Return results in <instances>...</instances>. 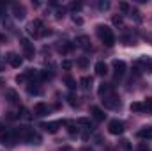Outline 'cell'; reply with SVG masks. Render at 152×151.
<instances>
[{
	"label": "cell",
	"instance_id": "6da1fadb",
	"mask_svg": "<svg viewBox=\"0 0 152 151\" xmlns=\"http://www.w3.org/2000/svg\"><path fill=\"white\" fill-rule=\"evenodd\" d=\"M14 132H16V137L20 141H25L28 144H41V137H39L30 126H18Z\"/></svg>",
	"mask_w": 152,
	"mask_h": 151
},
{
	"label": "cell",
	"instance_id": "7a4b0ae2",
	"mask_svg": "<svg viewBox=\"0 0 152 151\" xmlns=\"http://www.w3.org/2000/svg\"><path fill=\"white\" fill-rule=\"evenodd\" d=\"M27 32H28L32 38H42V36H50V34H51V30L46 29L41 20H34V21L27 27Z\"/></svg>",
	"mask_w": 152,
	"mask_h": 151
},
{
	"label": "cell",
	"instance_id": "3957f363",
	"mask_svg": "<svg viewBox=\"0 0 152 151\" xmlns=\"http://www.w3.org/2000/svg\"><path fill=\"white\" fill-rule=\"evenodd\" d=\"M96 32H97L99 39L103 41V44H106V46H113L115 44V36H113V32H112L110 27H106V25H97V27H96Z\"/></svg>",
	"mask_w": 152,
	"mask_h": 151
},
{
	"label": "cell",
	"instance_id": "277c9868",
	"mask_svg": "<svg viewBox=\"0 0 152 151\" xmlns=\"http://www.w3.org/2000/svg\"><path fill=\"white\" fill-rule=\"evenodd\" d=\"M16 142H18V137H16L14 130H5V132L0 133V144H4L7 148H12Z\"/></svg>",
	"mask_w": 152,
	"mask_h": 151
},
{
	"label": "cell",
	"instance_id": "5b68a950",
	"mask_svg": "<svg viewBox=\"0 0 152 151\" xmlns=\"http://www.w3.org/2000/svg\"><path fill=\"white\" fill-rule=\"evenodd\" d=\"M101 101H103V105L106 107V109H112V110H117V109H120V100H118V96L117 94H110V96H104V98H101Z\"/></svg>",
	"mask_w": 152,
	"mask_h": 151
},
{
	"label": "cell",
	"instance_id": "8992f818",
	"mask_svg": "<svg viewBox=\"0 0 152 151\" xmlns=\"http://www.w3.org/2000/svg\"><path fill=\"white\" fill-rule=\"evenodd\" d=\"M108 132H110L112 135H120V133H124V123L118 121V119H112V121L108 123Z\"/></svg>",
	"mask_w": 152,
	"mask_h": 151
},
{
	"label": "cell",
	"instance_id": "52a82bcc",
	"mask_svg": "<svg viewBox=\"0 0 152 151\" xmlns=\"http://www.w3.org/2000/svg\"><path fill=\"white\" fill-rule=\"evenodd\" d=\"M112 66H113L115 80H120L122 76L126 75V62H124V61H113V62H112Z\"/></svg>",
	"mask_w": 152,
	"mask_h": 151
},
{
	"label": "cell",
	"instance_id": "ba28073f",
	"mask_svg": "<svg viewBox=\"0 0 152 151\" xmlns=\"http://www.w3.org/2000/svg\"><path fill=\"white\" fill-rule=\"evenodd\" d=\"M20 43H21V48H23L25 57H27V59H34V53H36V52H34V44H32L27 38H23Z\"/></svg>",
	"mask_w": 152,
	"mask_h": 151
},
{
	"label": "cell",
	"instance_id": "9c48e42d",
	"mask_svg": "<svg viewBox=\"0 0 152 151\" xmlns=\"http://www.w3.org/2000/svg\"><path fill=\"white\" fill-rule=\"evenodd\" d=\"M60 126H62V121H50V123H42L41 124V128L44 132H48V133H57Z\"/></svg>",
	"mask_w": 152,
	"mask_h": 151
},
{
	"label": "cell",
	"instance_id": "30bf717a",
	"mask_svg": "<svg viewBox=\"0 0 152 151\" xmlns=\"http://www.w3.org/2000/svg\"><path fill=\"white\" fill-rule=\"evenodd\" d=\"M5 61H7V62H9V64L12 66V68H20V66H21V62H23V61H21V57H20L18 53H14V52L7 53Z\"/></svg>",
	"mask_w": 152,
	"mask_h": 151
},
{
	"label": "cell",
	"instance_id": "8fae6325",
	"mask_svg": "<svg viewBox=\"0 0 152 151\" xmlns=\"http://www.w3.org/2000/svg\"><path fill=\"white\" fill-rule=\"evenodd\" d=\"M97 93H99V96L101 98H104V96H110V94H113L115 89L112 84H101L99 85V89H97Z\"/></svg>",
	"mask_w": 152,
	"mask_h": 151
},
{
	"label": "cell",
	"instance_id": "7c38bea8",
	"mask_svg": "<svg viewBox=\"0 0 152 151\" xmlns=\"http://www.w3.org/2000/svg\"><path fill=\"white\" fill-rule=\"evenodd\" d=\"M12 14H14V18L16 20H23L25 18V14H27V11H25V7L23 5H20V4H12Z\"/></svg>",
	"mask_w": 152,
	"mask_h": 151
},
{
	"label": "cell",
	"instance_id": "4fadbf2b",
	"mask_svg": "<svg viewBox=\"0 0 152 151\" xmlns=\"http://www.w3.org/2000/svg\"><path fill=\"white\" fill-rule=\"evenodd\" d=\"M5 100H7L11 105H18V103H20V96H18V93H16L14 89H7V91H5Z\"/></svg>",
	"mask_w": 152,
	"mask_h": 151
},
{
	"label": "cell",
	"instance_id": "5bb4252c",
	"mask_svg": "<svg viewBox=\"0 0 152 151\" xmlns=\"http://www.w3.org/2000/svg\"><path fill=\"white\" fill-rule=\"evenodd\" d=\"M34 114H36V115H39V117H42V115H48V114H50V107H48L46 103L39 101L37 105L34 107Z\"/></svg>",
	"mask_w": 152,
	"mask_h": 151
},
{
	"label": "cell",
	"instance_id": "9a60e30c",
	"mask_svg": "<svg viewBox=\"0 0 152 151\" xmlns=\"http://www.w3.org/2000/svg\"><path fill=\"white\" fill-rule=\"evenodd\" d=\"M90 114H92V117L96 121H104V117H106V114L103 112L99 107H90Z\"/></svg>",
	"mask_w": 152,
	"mask_h": 151
},
{
	"label": "cell",
	"instance_id": "2e32d148",
	"mask_svg": "<svg viewBox=\"0 0 152 151\" xmlns=\"http://www.w3.org/2000/svg\"><path fill=\"white\" fill-rule=\"evenodd\" d=\"M96 75L99 76H104L106 73H108V66H106V62H103V61H99V62H96Z\"/></svg>",
	"mask_w": 152,
	"mask_h": 151
},
{
	"label": "cell",
	"instance_id": "e0dca14e",
	"mask_svg": "<svg viewBox=\"0 0 152 151\" xmlns=\"http://www.w3.org/2000/svg\"><path fill=\"white\" fill-rule=\"evenodd\" d=\"M76 44H78L80 48L90 50V39L87 38V36H78V38H76Z\"/></svg>",
	"mask_w": 152,
	"mask_h": 151
},
{
	"label": "cell",
	"instance_id": "ac0fdd59",
	"mask_svg": "<svg viewBox=\"0 0 152 151\" xmlns=\"http://www.w3.org/2000/svg\"><path fill=\"white\" fill-rule=\"evenodd\" d=\"M138 137H140V139H143V141L152 139V126H143V128L138 132Z\"/></svg>",
	"mask_w": 152,
	"mask_h": 151
},
{
	"label": "cell",
	"instance_id": "d6986e66",
	"mask_svg": "<svg viewBox=\"0 0 152 151\" xmlns=\"http://www.w3.org/2000/svg\"><path fill=\"white\" fill-rule=\"evenodd\" d=\"M27 91H28V94H36V96H39L42 91H41V87L37 85V82H28L27 84Z\"/></svg>",
	"mask_w": 152,
	"mask_h": 151
},
{
	"label": "cell",
	"instance_id": "ffe728a7",
	"mask_svg": "<svg viewBox=\"0 0 152 151\" xmlns=\"http://www.w3.org/2000/svg\"><path fill=\"white\" fill-rule=\"evenodd\" d=\"M138 64L143 68V71H152V57H142Z\"/></svg>",
	"mask_w": 152,
	"mask_h": 151
},
{
	"label": "cell",
	"instance_id": "44dd1931",
	"mask_svg": "<svg viewBox=\"0 0 152 151\" xmlns=\"http://www.w3.org/2000/svg\"><path fill=\"white\" fill-rule=\"evenodd\" d=\"M64 124H67V132L71 133V135H78L80 133V128H78V124L73 123V121H62Z\"/></svg>",
	"mask_w": 152,
	"mask_h": 151
},
{
	"label": "cell",
	"instance_id": "7402d4cb",
	"mask_svg": "<svg viewBox=\"0 0 152 151\" xmlns=\"http://www.w3.org/2000/svg\"><path fill=\"white\" fill-rule=\"evenodd\" d=\"M80 85H81L83 91H88L90 85H92V76H83V78L80 80Z\"/></svg>",
	"mask_w": 152,
	"mask_h": 151
},
{
	"label": "cell",
	"instance_id": "603a6c76",
	"mask_svg": "<svg viewBox=\"0 0 152 151\" xmlns=\"http://www.w3.org/2000/svg\"><path fill=\"white\" fill-rule=\"evenodd\" d=\"M129 109H131V112H145L143 103H138V101H133V103L129 105Z\"/></svg>",
	"mask_w": 152,
	"mask_h": 151
},
{
	"label": "cell",
	"instance_id": "cb8c5ba5",
	"mask_svg": "<svg viewBox=\"0 0 152 151\" xmlns=\"http://www.w3.org/2000/svg\"><path fill=\"white\" fill-rule=\"evenodd\" d=\"M73 48H75V44H73V43H64L58 50H60L62 53H69V52H73Z\"/></svg>",
	"mask_w": 152,
	"mask_h": 151
},
{
	"label": "cell",
	"instance_id": "d4e9b609",
	"mask_svg": "<svg viewBox=\"0 0 152 151\" xmlns=\"http://www.w3.org/2000/svg\"><path fill=\"white\" fill-rule=\"evenodd\" d=\"M76 124L87 126L88 130H92V128H94V126H92V123H90V119H87V117H81V119H78V121H76Z\"/></svg>",
	"mask_w": 152,
	"mask_h": 151
},
{
	"label": "cell",
	"instance_id": "484cf974",
	"mask_svg": "<svg viewBox=\"0 0 152 151\" xmlns=\"http://www.w3.org/2000/svg\"><path fill=\"white\" fill-rule=\"evenodd\" d=\"M64 82H66V85H67V87H69V89H76V80L75 78H73V76H66V78H64Z\"/></svg>",
	"mask_w": 152,
	"mask_h": 151
},
{
	"label": "cell",
	"instance_id": "4316f807",
	"mask_svg": "<svg viewBox=\"0 0 152 151\" xmlns=\"http://www.w3.org/2000/svg\"><path fill=\"white\" fill-rule=\"evenodd\" d=\"M16 82H18V84H28V76H27V71H23L21 75L16 76Z\"/></svg>",
	"mask_w": 152,
	"mask_h": 151
},
{
	"label": "cell",
	"instance_id": "83f0119b",
	"mask_svg": "<svg viewBox=\"0 0 152 151\" xmlns=\"http://www.w3.org/2000/svg\"><path fill=\"white\" fill-rule=\"evenodd\" d=\"M120 150H122V151H133V150H131V142H129V141H126V139H124V141H120Z\"/></svg>",
	"mask_w": 152,
	"mask_h": 151
},
{
	"label": "cell",
	"instance_id": "f1b7e54d",
	"mask_svg": "<svg viewBox=\"0 0 152 151\" xmlns=\"http://www.w3.org/2000/svg\"><path fill=\"white\" fill-rule=\"evenodd\" d=\"M143 109H145V112H152V98H147L143 101Z\"/></svg>",
	"mask_w": 152,
	"mask_h": 151
},
{
	"label": "cell",
	"instance_id": "f546056e",
	"mask_svg": "<svg viewBox=\"0 0 152 151\" xmlns=\"http://www.w3.org/2000/svg\"><path fill=\"white\" fill-rule=\"evenodd\" d=\"M129 14H131V18H134V21H142V16H140V13L136 9H131Z\"/></svg>",
	"mask_w": 152,
	"mask_h": 151
},
{
	"label": "cell",
	"instance_id": "4dcf8cb0",
	"mask_svg": "<svg viewBox=\"0 0 152 151\" xmlns=\"http://www.w3.org/2000/svg\"><path fill=\"white\" fill-rule=\"evenodd\" d=\"M78 66L85 70V68L88 66V59H87V57H80V59H78Z\"/></svg>",
	"mask_w": 152,
	"mask_h": 151
},
{
	"label": "cell",
	"instance_id": "1f68e13d",
	"mask_svg": "<svg viewBox=\"0 0 152 151\" xmlns=\"http://www.w3.org/2000/svg\"><path fill=\"white\" fill-rule=\"evenodd\" d=\"M118 7H120V11H122V13H129V11H131L129 4H126V2H120V5H118Z\"/></svg>",
	"mask_w": 152,
	"mask_h": 151
},
{
	"label": "cell",
	"instance_id": "d6a6232c",
	"mask_svg": "<svg viewBox=\"0 0 152 151\" xmlns=\"http://www.w3.org/2000/svg\"><path fill=\"white\" fill-rule=\"evenodd\" d=\"M122 23H124V21H122V16H120V14H118V16H113V25L122 27Z\"/></svg>",
	"mask_w": 152,
	"mask_h": 151
},
{
	"label": "cell",
	"instance_id": "836d02e7",
	"mask_svg": "<svg viewBox=\"0 0 152 151\" xmlns=\"http://www.w3.org/2000/svg\"><path fill=\"white\" fill-rule=\"evenodd\" d=\"M97 5H99V9H101V11H106V9L110 7V2H99Z\"/></svg>",
	"mask_w": 152,
	"mask_h": 151
},
{
	"label": "cell",
	"instance_id": "e575fe53",
	"mask_svg": "<svg viewBox=\"0 0 152 151\" xmlns=\"http://www.w3.org/2000/svg\"><path fill=\"white\" fill-rule=\"evenodd\" d=\"M67 101H69V105H73V107H75V105H76V101H75V94H69V96H67Z\"/></svg>",
	"mask_w": 152,
	"mask_h": 151
},
{
	"label": "cell",
	"instance_id": "d590c367",
	"mask_svg": "<svg viewBox=\"0 0 152 151\" xmlns=\"http://www.w3.org/2000/svg\"><path fill=\"white\" fill-rule=\"evenodd\" d=\"M71 66H73V64H71L69 61H64V62H62V68H64V70H71Z\"/></svg>",
	"mask_w": 152,
	"mask_h": 151
},
{
	"label": "cell",
	"instance_id": "8d00e7d4",
	"mask_svg": "<svg viewBox=\"0 0 152 151\" xmlns=\"http://www.w3.org/2000/svg\"><path fill=\"white\" fill-rule=\"evenodd\" d=\"M136 151H149V148H147L145 144H140V146H138V150H136Z\"/></svg>",
	"mask_w": 152,
	"mask_h": 151
},
{
	"label": "cell",
	"instance_id": "74e56055",
	"mask_svg": "<svg viewBox=\"0 0 152 151\" xmlns=\"http://www.w3.org/2000/svg\"><path fill=\"white\" fill-rule=\"evenodd\" d=\"M80 7H81V5H80V4H71V9H73V11H78V9H80Z\"/></svg>",
	"mask_w": 152,
	"mask_h": 151
},
{
	"label": "cell",
	"instance_id": "f35d334b",
	"mask_svg": "<svg viewBox=\"0 0 152 151\" xmlns=\"http://www.w3.org/2000/svg\"><path fill=\"white\" fill-rule=\"evenodd\" d=\"M73 20H75V23H78V25H81V23H83V20H81V18H78V16H75Z\"/></svg>",
	"mask_w": 152,
	"mask_h": 151
},
{
	"label": "cell",
	"instance_id": "ab89813d",
	"mask_svg": "<svg viewBox=\"0 0 152 151\" xmlns=\"http://www.w3.org/2000/svg\"><path fill=\"white\" fill-rule=\"evenodd\" d=\"M80 151H92V150H90V148H81Z\"/></svg>",
	"mask_w": 152,
	"mask_h": 151
},
{
	"label": "cell",
	"instance_id": "60d3db41",
	"mask_svg": "<svg viewBox=\"0 0 152 151\" xmlns=\"http://www.w3.org/2000/svg\"><path fill=\"white\" fill-rule=\"evenodd\" d=\"M0 132H4V124H2V121H0Z\"/></svg>",
	"mask_w": 152,
	"mask_h": 151
},
{
	"label": "cell",
	"instance_id": "b9f144b4",
	"mask_svg": "<svg viewBox=\"0 0 152 151\" xmlns=\"http://www.w3.org/2000/svg\"><path fill=\"white\" fill-rule=\"evenodd\" d=\"M106 151H115V150H106Z\"/></svg>",
	"mask_w": 152,
	"mask_h": 151
}]
</instances>
